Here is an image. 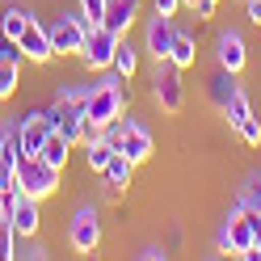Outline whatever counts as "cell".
Listing matches in <instances>:
<instances>
[{"mask_svg": "<svg viewBox=\"0 0 261 261\" xmlns=\"http://www.w3.org/2000/svg\"><path fill=\"white\" fill-rule=\"evenodd\" d=\"M30 21H38L30 5H17V0H13V5L0 9V34H5V38H21Z\"/></svg>", "mask_w": 261, "mask_h": 261, "instance_id": "cell-19", "label": "cell"}, {"mask_svg": "<svg viewBox=\"0 0 261 261\" xmlns=\"http://www.w3.org/2000/svg\"><path fill=\"white\" fill-rule=\"evenodd\" d=\"M17 160H21V148H17V118L0 126V194L17 190Z\"/></svg>", "mask_w": 261, "mask_h": 261, "instance_id": "cell-12", "label": "cell"}, {"mask_svg": "<svg viewBox=\"0 0 261 261\" xmlns=\"http://www.w3.org/2000/svg\"><path fill=\"white\" fill-rule=\"evenodd\" d=\"M17 227L9 223V215H0V261H13L17 257Z\"/></svg>", "mask_w": 261, "mask_h": 261, "instance_id": "cell-22", "label": "cell"}, {"mask_svg": "<svg viewBox=\"0 0 261 261\" xmlns=\"http://www.w3.org/2000/svg\"><path fill=\"white\" fill-rule=\"evenodd\" d=\"M101 236H106L101 206H97V202H80L72 215H68V244H72V253L93 257L97 249H101Z\"/></svg>", "mask_w": 261, "mask_h": 261, "instance_id": "cell-1", "label": "cell"}, {"mask_svg": "<svg viewBox=\"0 0 261 261\" xmlns=\"http://www.w3.org/2000/svg\"><path fill=\"white\" fill-rule=\"evenodd\" d=\"M219 114L227 118V126H232L236 135H240L244 148H261V118L253 114V101H249V93H244V89H240V93H236V97H232V101H227Z\"/></svg>", "mask_w": 261, "mask_h": 261, "instance_id": "cell-8", "label": "cell"}, {"mask_svg": "<svg viewBox=\"0 0 261 261\" xmlns=\"http://www.w3.org/2000/svg\"><path fill=\"white\" fill-rule=\"evenodd\" d=\"M51 130H55V126H51V118H46V110L17 114V148H21V156H38Z\"/></svg>", "mask_w": 261, "mask_h": 261, "instance_id": "cell-10", "label": "cell"}, {"mask_svg": "<svg viewBox=\"0 0 261 261\" xmlns=\"http://www.w3.org/2000/svg\"><path fill=\"white\" fill-rule=\"evenodd\" d=\"M173 30H177V17H165V13H152L143 21V55L152 63H165L169 59V46H173Z\"/></svg>", "mask_w": 261, "mask_h": 261, "instance_id": "cell-9", "label": "cell"}, {"mask_svg": "<svg viewBox=\"0 0 261 261\" xmlns=\"http://www.w3.org/2000/svg\"><path fill=\"white\" fill-rule=\"evenodd\" d=\"M169 63H173L177 72H190L194 63H198V38H194L190 30H181V25L173 30V46H169Z\"/></svg>", "mask_w": 261, "mask_h": 261, "instance_id": "cell-17", "label": "cell"}, {"mask_svg": "<svg viewBox=\"0 0 261 261\" xmlns=\"http://www.w3.org/2000/svg\"><path fill=\"white\" fill-rule=\"evenodd\" d=\"M257 249H261V227H257Z\"/></svg>", "mask_w": 261, "mask_h": 261, "instance_id": "cell-31", "label": "cell"}, {"mask_svg": "<svg viewBox=\"0 0 261 261\" xmlns=\"http://www.w3.org/2000/svg\"><path fill=\"white\" fill-rule=\"evenodd\" d=\"M181 9H186L181 0H152V13H165V17H177Z\"/></svg>", "mask_w": 261, "mask_h": 261, "instance_id": "cell-29", "label": "cell"}, {"mask_svg": "<svg viewBox=\"0 0 261 261\" xmlns=\"http://www.w3.org/2000/svg\"><path fill=\"white\" fill-rule=\"evenodd\" d=\"M0 215H9V223L17 227L21 240H30V236L42 232V202L30 198V194H21V190L0 194Z\"/></svg>", "mask_w": 261, "mask_h": 261, "instance_id": "cell-4", "label": "cell"}, {"mask_svg": "<svg viewBox=\"0 0 261 261\" xmlns=\"http://www.w3.org/2000/svg\"><path fill=\"white\" fill-rule=\"evenodd\" d=\"M215 63L227 68V72H244V68H249V42H244L240 30L227 25V30L215 34Z\"/></svg>", "mask_w": 261, "mask_h": 261, "instance_id": "cell-11", "label": "cell"}, {"mask_svg": "<svg viewBox=\"0 0 261 261\" xmlns=\"http://www.w3.org/2000/svg\"><path fill=\"white\" fill-rule=\"evenodd\" d=\"M139 13H143V0H110L101 25H110L114 34H130V25L139 21Z\"/></svg>", "mask_w": 261, "mask_h": 261, "instance_id": "cell-16", "label": "cell"}, {"mask_svg": "<svg viewBox=\"0 0 261 261\" xmlns=\"http://www.w3.org/2000/svg\"><path fill=\"white\" fill-rule=\"evenodd\" d=\"M135 169H139L135 160H126L122 152H114V156H110V165L97 173V177H101L106 194H126V190H130V181H135Z\"/></svg>", "mask_w": 261, "mask_h": 261, "instance_id": "cell-14", "label": "cell"}, {"mask_svg": "<svg viewBox=\"0 0 261 261\" xmlns=\"http://www.w3.org/2000/svg\"><path fill=\"white\" fill-rule=\"evenodd\" d=\"M219 13V0H194V17L198 21H211Z\"/></svg>", "mask_w": 261, "mask_h": 261, "instance_id": "cell-27", "label": "cell"}, {"mask_svg": "<svg viewBox=\"0 0 261 261\" xmlns=\"http://www.w3.org/2000/svg\"><path fill=\"white\" fill-rule=\"evenodd\" d=\"M236 198H240V206H244V211L261 206V173H249V177H244V186L236 190Z\"/></svg>", "mask_w": 261, "mask_h": 261, "instance_id": "cell-23", "label": "cell"}, {"mask_svg": "<svg viewBox=\"0 0 261 261\" xmlns=\"http://www.w3.org/2000/svg\"><path fill=\"white\" fill-rule=\"evenodd\" d=\"M46 34H51L59 59H76L80 46H85V38H89V21H85L80 9H59L55 17L46 21Z\"/></svg>", "mask_w": 261, "mask_h": 261, "instance_id": "cell-2", "label": "cell"}, {"mask_svg": "<svg viewBox=\"0 0 261 261\" xmlns=\"http://www.w3.org/2000/svg\"><path fill=\"white\" fill-rule=\"evenodd\" d=\"M21 85V63H0V101H13Z\"/></svg>", "mask_w": 261, "mask_h": 261, "instance_id": "cell-21", "label": "cell"}, {"mask_svg": "<svg viewBox=\"0 0 261 261\" xmlns=\"http://www.w3.org/2000/svg\"><path fill=\"white\" fill-rule=\"evenodd\" d=\"M152 101L160 106V114H181L186 110V85H181V72L173 68V63H156V72H152Z\"/></svg>", "mask_w": 261, "mask_h": 261, "instance_id": "cell-6", "label": "cell"}, {"mask_svg": "<svg viewBox=\"0 0 261 261\" xmlns=\"http://www.w3.org/2000/svg\"><path fill=\"white\" fill-rule=\"evenodd\" d=\"M139 55H143V46H135V42L122 34L118 46H114V63H110V72L118 76V80H135V72H139Z\"/></svg>", "mask_w": 261, "mask_h": 261, "instance_id": "cell-18", "label": "cell"}, {"mask_svg": "<svg viewBox=\"0 0 261 261\" xmlns=\"http://www.w3.org/2000/svg\"><path fill=\"white\" fill-rule=\"evenodd\" d=\"M122 139H118V148L114 152H122L126 160H135V165H148V160L156 156V139H152V130L143 118H135V114H126L122 110Z\"/></svg>", "mask_w": 261, "mask_h": 261, "instance_id": "cell-7", "label": "cell"}, {"mask_svg": "<svg viewBox=\"0 0 261 261\" xmlns=\"http://www.w3.org/2000/svg\"><path fill=\"white\" fill-rule=\"evenodd\" d=\"M215 253H232V232H227V219H219V227H215Z\"/></svg>", "mask_w": 261, "mask_h": 261, "instance_id": "cell-26", "label": "cell"}, {"mask_svg": "<svg viewBox=\"0 0 261 261\" xmlns=\"http://www.w3.org/2000/svg\"><path fill=\"white\" fill-rule=\"evenodd\" d=\"M17 42H21L25 63H34V68H46L51 59H59V55H55V42H51V34H46V25H42V21H30V25H25V34H21Z\"/></svg>", "mask_w": 261, "mask_h": 261, "instance_id": "cell-13", "label": "cell"}, {"mask_svg": "<svg viewBox=\"0 0 261 261\" xmlns=\"http://www.w3.org/2000/svg\"><path fill=\"white\" fill-rule=\"evenodd\" d=\"M135 257H139V261H165V257H169V249H165V244H143Z\"/></svg>", "mask_w": 261, "mask_h": 261, "instance_id": "cell-28", "label": "cell"}, {"mask_svg": "<svg viewBox=\"0 0 261 261\" xmlns=\"http://www.w3.org/2000/svg\"><path fill=\"white\" fill-rule=\"evenodd\" d=\"M118 38H122V34H114L110 25H89V38H85V46H80V55H76V59H80V68H85L89 76L110 72Z\"/></svg>", "mask_w": 261, "mask_h": 261, "instance_id": "cell-5", "label": "cell"}, {"mask_svg": "<svg viewBox=\"0 0 261 261\" xmlns=\"http://www.w3.org/2000/svg\"><path fill=\"white\" fill-rule=\"evenodd\" d=\"M59 177H63V169L46 165L42 156H21L17 160V190L30 194V198H38V202L59 194Z\"/></svg>", "mask_w": 261, "mask_h": 261, "instance_id": "cell-3", "label": "cell"}, {"mask_svg": "<svg viewBox=\"0 0 261 261\" xmlns=\"http://www.w3.org/2000/svg\"><path fill=\"white\" fill-rule=\"evenodd\" d=\"M240 5H244V17H249V25L261 30V0H240Z\"/></svg>", "mask_w": 261, "mask_h": 261, "instance_id": "cell-30", "label": "cell"}, {"mask_svg": "<svg viewBox=\"0 0 261 261\" xmlns=\"http://www.w3.org/2000/svg\"><path fill=\"white\" fill-rule=\"evenodd\" d=\"M0 63H25L17 38H5V34H0Z\"/></svg>", "mask_w": 261, "mask_h": 261, "instance_id": "cell-25", "label": "cell"}, {"mask_svg": "<svg viewBox=\"0 0 261 261\" xmlns=\"http://www.w3.org/2000/svg\"><path fill=\"white\" fill-rule=\"evenodd\" d=\"M72 148H76V143H72L68 135H63V130H51L38 156L46 160V165H55V169H68V160H72Z\"/></svg>", "mask_w": 261, "mask_h": 261, "instance_id": "cell-20", "label": "cell"}, {"mask_svg": "<svg viewBox=\"0 0 261 261\" xmlns=\"http://www.w3.org/2000/svg\"><path fill=\"white\" fill-rule=\"evenodd\" d=\"M240 89H244L240 85V72H227V68H219V63H215V72L206 76V97H211V106H215V110H223Z\"/></svg>", "mask_w": 261, "mask_h": 261, "instance_id": "cell-15", "label": "cell"}, {"mask_svg": "<svg viewBox=\"0 0 261 261\" xmlns=\"http://www.w3.org/2000/svg\"><path fill=\"white\" fill-rule=\"evenodd\" d=\"M106 5H110V0H76V9L85 13L89 25H101L106 21Z\"/></svg>", "mask_w": 261, "mask_h": 261, "instance_id": "cell-24", "label": "cell"}]
</instances>
